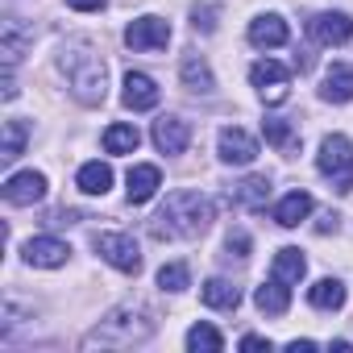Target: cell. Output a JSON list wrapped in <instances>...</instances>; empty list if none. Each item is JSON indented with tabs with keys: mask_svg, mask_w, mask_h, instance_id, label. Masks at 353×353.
<instances>
[{
	"mask_svg": "<svg viewBox=\"0 0 353 353\" xmlns=\"http://www.w3.org/2000/svg\"><path fill=\"white\" fill-rule=\"evenodd\" d=\"M59 71L67 75L71 96H75L79 104H88V108L104 104V92H108V67H104V59H100L83 38H75V42H67V46L59 50Z\"/></svg>",
	"mask_w": 353,
	"mask_h": 353,
	"instance_id": "7a4b0ae2",
	"label": "cell"
},
{
	"mask_svg": "<svg viewBox=\"0 0 353 353\" xmlns=\"http://www.w3.org/2000/svg\"><path fill=\"white\" fill-rule=\"evenodd\" d=\"M96 254H100L108 266L125 270V274H137V270H141V250H137V241H133L129 233H100V237H96Z\"/></svg>",
	"mask_w": 353,
	"mask_h": 353,
	"instance_id": "8992f818",
	"label": "cell"
},
{
	"mask_svg": "<svg viewBox=\"0 0 353 353\" xmlns=\"http://www.w3.org/2000/svg\"><path fill=\"white\" fill-rule=\"evenodd\" d=\"M26 141H30V125L26 121H5V145H0V158L17 162L26 154Z\"/></svg>",
	"mask_w": 353,
	"mask_h": 353,
	"instance_id": "83f0119b",
	"label": "cell"
},
{
	"mask_svg": "<svg viewBox=\"0 0 353 353\" xmlns=\"http://www.w3.org/2000/svg\"><path fill=\"white\" fill-rule=\"evenodd\" d=\"M241 349H270V341H266V336H254V332H250V336H241Z\"/></svg>",
	"mask_w": 353,
	"mask_h": 353,
	"instance_id": "e575fe53",
	"label": "cell"
},
{
	"mask_svg": "<svg viewBox=\"0 0 353 353\" xmlns=\"http://www.w3.org/2000/svg\"><path fill=\"white\" fill-rule=\"evenodd\" d=\"M75 183H79V192H88V196H104V192L112 188V166H108V162H83Z\"/></svg>",
	"mask_w": 353,
	"mask_h": 353,
	"instance_id": "7402d4cb",
	"label": "cell"
},
{
	"mask_svg": "<svg viewBox=\"0 0 353 353\" xmlns=\"http://www.w3.org/2000/svg\"><path fill=\"white\" fill-rule=\"evenodd\" d=\"M307 38L316 46H345L353 38V17L349 13H316L307 21Z\"/></svg>",
	"mask_w": 353,
	"mask_h": 353,
	"instance_id": "52a82bcc",
	"label": "cell"
},
{
	"mask_svg": "<svg viewBox=\"0 0 353 353\" xmlns=\"http://www.w3.org/2000/svg\"><path fill=\"white\" fill-rule=\"evenodd\" d=\"M166 42H170V26L162 17H137L125 30V46L129 50H166Z\"/></svg>",
	"mask_w": 353,
	"mask_h": 353,
	"instance_id": "ba28073f",
	"label": "cell"
},
{
	"mask_svg": "<svg viewBox=\"0 0 353 353\" xmlns=\"http://www.w3.org/2000/svg\"><path fill=\"white\" fill-rule=\"evenodd\" d=\"M270 274H274V279H283L287 287H295V283L307 274V262H303V254H299V250H291V245H287V250H279V254H274Z\"/></svg>",
	"mask_w": 353,
	"mask_h": 353,
	"instance_id": "603a6c76",
	"label": "cell"
},
{
	"mask_svg": "<svg viewBox=\"0 0 353 353\" xmlns=\"http://www.w3.org/2000/svg\"><path fill=\"white\" fill-rule=\"evenodd\" d=\"M250 83L258 88V96L266 104H283L287 100V88H291V71L283 63H274V59H258L250 67Z\"/></svg>",
	"mask_w": 353,
	"mask_h": 353,
	"instance_id": "5b68a950",
	"label": "cell"
},
{
	"mask_svg": "<svg viewBox=\"0 0 353 353\" xmlns=\"http://www.w3.org/2000/svg\"><path fill=\"white\" fill-rule=\"evenodd\" d=\"M188 349H192V353H221V349H225V336H221L212 324H196V328L188 332Z\"/></svg>",
	"mask_w": 353,
	"mask_h": 353,
	"instance_id": "f1b7e54d",
	"label": "cell"
},
{
	"mask_svg": "<svg viewBox=\"0 0 353 353\" xmlns=\"http://www.w3.org/2000/svg\"><path fill=\"white\" fill-rule=\"evenodd\" d=\"M287 38H291V30H287V21H283L279 13H266V17H254V21H250V42H254L258 50L287 46Z\"/></svg>",
	"mask_w": 353,
	"mask_h": 353,
	"instance_id": "5bb4252c",
	"label": "cell"
},
{
	"mask_svg": "<svg viewBox=\"0 0 353 353\" xmlns=\"http://www.w3.org/2000/svg\"><path fill=\"white\" fill-rule=\"evenodd\" d=\"M216 221L212 200L200 192H170L166 204L150 216V237L154 241H192L200 233H208V225Z\"/></svg>",
	"mask_w": 353,
	"mask_h": 353,
	"instance_id": "6da1fadb",
	"label": "cell"
},
{
	"mask_svg": "<svg viewBox=\"0 0 353 353\" xmlns=\"http://www.w3.org/2000/svg\"><path fill=\"white\" fill-rule=\"evenodd\" d=\"M30 42H34V34L26 30V21L21 17H5V30H0V54H5V67L9 71L17 67V59L26 54Z\"/></svg>",
	"mask_w": 353,
	"mask_h": 353,
	"instance_id": "2e32d148",
	"label": "cell"
},
{
	"mask_svg": "<svg viewBox=\"0 0 353 353\" xmlns=\"http://www.w3.org/2000/svg\"><path fill=\"white\" fill-rule=\"evenodd\" d=\"M336 225H341V216H336V212H324L316 229H320V233H336Z\"/></svg>",
	"mask_w": 353,
	"mask_h": 353,
	"instance_id": "836d02e7",
	"label": "cell"
},
{
	"mask_svg": "<svg viewBox=\"0 0 353 353\" xmlns=\"http://www.w3.org/2000/svg\"><path fill=\"white\" fill-rule=\"evenodd\" d=\"M137 141H141V133H137L133 125H125V121H117V125L104 129V150H108V154H133Z\"/></svg>",
	"mask_w": 353,
	"mask_h": 353,
	"instance_id": "484cf974",
	"label": "cell"
},
{
	"mask_svg": "<svg viewBox=\"0 0 353 353\" xmlns=\"http://www.w3.org/2000/svg\"><path fill=\"white\" fill-rule=\"evenodd\" d=\"M312 208H316V204H312L307 192H287V196L274 204V221H279L283 229H299V225L312 216Z\"/></svg>",
	"mask_w": 353,
	"mask_h": 353,
	"instance_id": "d6986e66",
	"label": "cell"
},
{
	"mask_svg": "<svg viewBox=\"0 0 353 353\" xmlns=\"http://www.w3.org/2000/svg\"><path fill=\"white\" fill-rule=\"evenodd\" d=\"M125 183H129L125 196H129L133 208H137V204H150V200L158 196V188H162V170L150 166V162H137V166L129 170V179H125Z\"/></svg>",
	"mask_w": 353,
	"mask_h": 353,
	"instance_id": "4fadbf2b",
	"label": "cell"
},
{
	"mask_svg": "<svg viewBox=\"0 0 353 353\" xmlns=\"http://www.w3.org/2000/svg\"><path fill=\"white\" fill-rule=\"evenodd\" d=\"M262 133H266V141H270L274 150H283V154L299 150V133L291 129V121H279V117H270V121H262Z\"/></svg>",
	"mask_w": 353,
	"mask_h": 353,
	"instance_id": "4316f807",
	"label": "cell"
},
{
	"mask_svg": "<svg viewBox=\"0 0 353 353\" xmlns=\"http://www.w3.org/2000/svg\"><path fill=\"white\" fill-rule=\"evenodd\" d=\"M108 5V0H67V9H75V13H100Z\"/></svg>",
	"mask_w": 353,
	"mask_h": 353,
	"instance_id": "1f68e13d",
	"label": "cell"
},
{
	"mask_svg": "<svg viewBox=\"0 0 353 353\" xmlns=\"http://www.w3.org/2000/svg\"><path fill=\"white\" fill-rule=\"evenodd\" d=\"M307 303L320 307V312H336L345 303V283L341 279H320L312 291H307Z\"/></svg>",
	"mask_w": 353,
	"mask_h": 353,
	"instance_id": "d4e9b609",
	"label": "cell"
},
{
	"mask_svg": "<svg viewBox=\"0 0 353 353\" xmlns=\"http://www.w3.org/2000/svg\"><path fill=\"white\" fill-rule=\"evenodd\" d=\"M200 299L208 303V307H221V312H233L237 303H241V291L229 283V279H208L204 283V291H200Z\"/></svg>",
	"mask_w": 353,
	"mask_h": 353,
	"instance_id": "cb8c5ba5",
	"label": "cell"
},
{
	"mask_svg": "<svg viewBox=\"0 0 353 353\" xmlns=\"http://www.w3.org/2000/svg\"><path fill=\"white\" fill-rule=\"evenodd\" d=\"M225 250H229V258H250V237L245 233H229Z\"/></svg>",
	"mask_w": 353,
	"mask_h": 353,
	"instance_id": "4dcf8cb0",
	"label": "cell"
},
{
	"mask_svg": "<svg viewBox=\"0 0 353 353\" xmlns=\"http://www.w3.org/2000/svg\"><path fill=\"white\" fill-rule=\"evenodd\" d=\"M229 200L237 208H245V212H258L270 200V179H266V174H250V179H241L237 188H229Z\"/></svg>",
	"mask_w": 353,
	"mask_h": 353,
	"instance_id": "ac0fdd59",
	"label": "cell"
},
{
	"mask_svg": "<svg viewBox=\"0 0 353 353\" xmlns=\"http://www.w3.org/2000/svg\"><path fill=\"white\" fill-rule=\"evenodd\" d=\"M179 75H183V88L188 92H196V96H212L216 92V79H212V67L204 63V54H183V63H179Z\"/></svg>",
	"mask_w": 353,
	"mask_h": 353,
	"instance_id": "e0dca14e",
	"label": "cell"
},
{
	"mask_svg": "<svg viewBox=\"0 0 353 353\" xmlns=\"http://www.w3.org/2000/svg\"><path fill=\"white\" fill-rule=\"evenodd\" d=\"M21 258H26L30 266L54 270V266H67L71 245H67V241H59V237H30V241H26V250H21Z\"/></svg>",
	"mask_w": 353,
	"mask_h": 353,
	"instance_id": "8fae6325",
	"label": "cell"
},
{
	"mask_svg": "<svg viewBox=\"0 0 353 353\" xmlns=\"http://www.w3.org/2000/svg\"><path fill=\"white\" fill-rule=\"evenodd\" d=\"M154 336V316L145 307H112L79 345L83 349H129Z\"/></svg>",
	"mask_w": 353,
	"mask_h": 353,
	"instance_id": "3957f363",
	"label": "cell"
},
{
	"mask_svg": "<svg viewBox=\"0 0 353 353\" xmlns=\"http://www.w3.org/2000/svg\"><path fill=\"white\" fill-rule=\"evenodd\" d=\"M212 17H216V9H196V30L212 34V30H216V21H212Z\"/></svg>",
	"mask_w": 353,
	"mask_h": 353,
	"instance_id": "d6a6232c",
	"label": "cell"
},
{
	"mask_svg": "<svg viewBox=\"0 0 353 353\" xmlns=\"http://www.w3.org/2000/svg\"><path fill=\"white\" fill-rule=\"evenodd\" d=\"M150 137H154V145H158L162 154H183L188 141H192V125H188L183 117H158Z\"/></svg>",
	"mask_w": 353,
	"mask_h": 353,
	"instance_id": "7c38bea8",
	"label": "cell"
},
{
	"mask_svg": "<svg viewBox=\"0 0 353 353\" xmlns=\"http://www.w3.org/2000/svg\"><path fill=\"white\" fill-rule=\"evenodd\" d=\"M316 166H320L324 179H332V188H336L341 196L353 192V145H349L345 133H328V137L320 141Z\"/></svg>",
	"mask_w": 353,
	"mask_h": 353,
	"instance_id": "277c9868",
	"label": "cell"
},
{
	"mask_svg": "<svg viewBox=\"0 0 353 353\" xmlns=\"http://www.w3.org/2000/svg\"><path fill=\"white\" fill-rule=\"evenodd\" d=\"M121 104H125V108H133V112H145V108H154V104H158V83H154L150 75H141V71H129V75H125Z\"/></svg>",
	"mask_w": 353,
	"mask_h": 353,
	"instance_id": "9a60e30c",
	"label": "cell"
},
{
	"mask_svg": "<svg viewBox=\"0 0 353 353\" xmlns=\"http://www.w3.org/2000/svg\"><path fill=\"white\" fill-rule=\"evenodd\" d=\"M254 303H258L266 316H283V312L291 307V287H287L283 279H274V274H270V279L254 291Z\"/></svg>",
	"mask_w": 353,
	"mask_h": 353,
	"instance_id": "44dd1931",
	"label": "cell"
},
{
	"mask_svg": "<svg viewBox=\"0 0 353 353\" xmlns=\"http://www.w3.org/2000/svg\"><path fill=\"white\" fill-rule=\"evenodd\" d=\"M46 196V174L42 170H17L5 179V200L17 204V208H30Z\"/></svg>",
	"mask_w": 353,
	"mask_h": 353,
	"instance_id": "30bf717a",
	"label": "cell"
},
{
	"mask_svg": "<svg viewBox=\"0 0 353 353\" xmlns=\"http://www.w3.org/2000/svg\"><path fill=\"white\" fill-rule=\"evenodd\" d=\"M320 100H328V104H349V100H353V67L332 63L328 75H324V83H320Z\"/></svg>",
	"mask_w": 353,
	"mask_h": 353,
	"instance_id": "ffe728a7",
	"label": "cell"
},
{
	"mask_svg": "<svg viewBox=\"0 0 353 353\" xmlns=\"http://www.w3.org/2000/svg\"><path fill=\"white\" fill-rule=\"evenodd\" d=\"M158 287L179 295V291H188V287H192V270H188L183 262H166V266L158 270Z\"/></svg>",
	"mask_w": 353,
	"mask_h": 353,
	"instance_id": "f546056e",
	"label": "cell"
},
{
	"mask_svg": "<svg viewBox=\"0 0 353 353\" xmlns=\"http://www.w3.org/2000/svg\"><path fill=\"white\" fill-rule=\"evenodd\" d=\"M216 154H221V162H229V166H250V162L258 158V141H254L245 129L225 125L221 137H216Z\"/></svg>",
	"mask_w": 353,
	"mask_h": 353,
	"instance_id": "9c48e42d",
	"label": "cell"
}]
</instances>
